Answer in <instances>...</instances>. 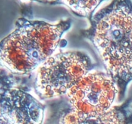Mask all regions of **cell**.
Returning a JSON list of instances; mask_svg holds the SVG:
<instances>
[{"label": "cell", "mask_w": 132, "mask_h": 124, "mask_svg": "<svg viewBox=\"0 0 132 124\" xmlns=\"http://www.w3.org/2000/svg\"><path fill=\"white\" fill-rule=\"evenodd\" d=\"M87 37L99 51L122 99L132 80V2L114 1L90 19Z\"/></svg>", "instance_id": "obj_1"}, {"label": "cell", "mask_w": 132, "mask_h": 124, "mask_svg": "<svg viewBox=\"0 0 132 124\" xmlns=\"http://www.w3.org/2000/svg\"><path fill=\"white\" fill-rule=\"evenodd\" d=\"M71 23L70 19L50 24L20 18L15 30L0 42V65L14 73L32 72L53 55Z\"/></svg>", "instance_id": "obj_2"}, {"label": "cell", "mask_w": 132, "mask_h": 124, "mask_svg": "<svg viewBox=\"0 0 132 124\" xmlns=\"http://www.w3.org/2000/svg\"><path fill=\"white\" fill-rule=\"evenodd\" d=\"M92 68V60L82 52L53 54L39 68L35 90L41 99L61 96L67 94Z\"/></svg>", "instance_id": "obj_3"}, {"label": "cell", "mask_w": 132, "mask_h": 124, "mask_svg": "<svg viewBox=\"0 0 132 124\" xmlns=\"http://www.w3.org/2000/svg\"><path fill=\"white\" fill-rule=\"evenodd\" d=\"M117 85L108 74L89 72L67 93L72 109L90 115H99L111 109L118 94Z\"/></svg>", "instance_id": "obj_4"}, {"label": "cell", "mask_w": 132, "mask_h": 124, "mask_svg": "<svg viewBox=\"0 0 132 124\" xmlns=\"http://www.w3.org/2000/svg\"><path fill=\"white\" fill-rule=\"evenodd\" d=\"M0 107L11 124H42L43 121L45 106L18 88L0 89Z\"/></svg>", "instance_id": "obj_5"}, {"label": "cell", "mask_w": 132, "mask_h": 124, "mask_svg": "<svg viewBox=\"0 0 132 124\" xmlns=\"http://www.w3.org/2000/svg\"><path fill=\"white\" fill-rule=\"evenodd\" d=\"M57 124H132V112L111 109L99 115H90L71 109L63 114Z\"/></svg>", "instance_id": "obj_6"}, {"label": "cell", "mask_w": 132, "mask_h": 124, "mask_svg": "<svg viewBox=\"0 0 132 124\" xmlns=\"http://www.w3.org/2000/svg\"><path fill=\"white\" fill-rule=\"evenodd\" d=\"M61 3L70 8L71 10L82 16H89L91 15L98 5L101 3V1H60Z\"/></svg>", "instance_id": "obj_7"}, {"label": "cell", "mask_w": 132, "mask_h": 124, "mask_svg": "<svg viewBox=\"0 0 132 124\" xmlns=\"http://www.w3.org/2000/svg\"><path fill=\"white\" fill-rule=\"evenodd\" d=\"M0 124H11L9 120L5 118L0 108Z\"/></svg>", "instance_id": "obj_8"}]
</instances>
